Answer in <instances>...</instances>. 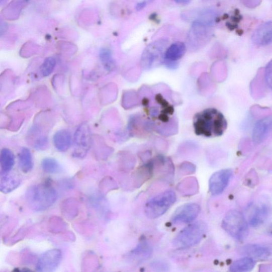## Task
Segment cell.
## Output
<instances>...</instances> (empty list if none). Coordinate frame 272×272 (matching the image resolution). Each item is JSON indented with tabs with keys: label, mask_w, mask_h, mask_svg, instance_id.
Wrapping results in <instances>:
<instances>
[{
	"label": "cell",
	"mask_w": 272,
	"mask_h": 272,
	"mask_svg": "<svg viewBox=\"0 0 272 272\" xmlns=\"http://www.w3.org/2000/svg\"><path fill=\"white\" fill-rule=\"evenodd\" d=\"M193 126L197 135L217 137L224 133L228 123L221 112L217 109L211 108L199 112L195 115Z\"/></svg>",
	"instance_id": "cell-1"
},
{
	"label": "cell",
	"mask_w": 272,
	"mask_h": 272,
	"mask_svg": "<svg viewBox=\"0 0 272 272\" xmlns=\"http://www.w3.org/2000/svg\"><path fill=\"white\" fill-rule=\"evenodd\" d=\"M58 197L54 187L47 182L32 186L26 194L28 204L35 211L49 209L57 201Z\"/></svg>",
	"instance_id": "cell-2"
},
{
	"label": "cell",
	"mask_w": 272,
	"mask_h": 272,
	"mask_svg": "<svg viewBox=\"0 0 272 272\" xmlns=\"http://www.w3.org/2000/svg\"><path fill=\"white\" fill-rule=\"evenodd\" d=\"M208 231V224L203 221H197L185 227L174 238L172 244L177 248H186L198 245Z\"/></svg>",
	"instance_id": "cell-3"
},
{
	"label": "cell",
	"mask_w": 272,
	"mask_h": 272,
	"mask_svg": "<svg viewBox=\"0 0 272 272\" xmlns=\"http://www.w3.org/2000/svg\"><path fill=\"white\" fill-rule=\"evenodd\" d=\"M222 227L229 235L238 241L245 240L249 235L248 222L243 214L237 210H231L225 215Z\"/></svg>",
	"instance_id": "cell-4"
},
{
	"label": "cell",
	"mask_w": 272,
	"mask_h": 272,
	"mask_svg": "<svg viewBox=\"0 0 272 272\" xmlns=\"http://www.w3.org/2000/svg\"><path fill=\"white\" fill-rule=\"evenodd\" d=\"M176 200L175 193L172 191H167L156 195L145 205L147 217L151 219L161 217L175 203Z\"/></svg>",
	"instance_id": "cell-5"
},
{
	"label": "cell",
	"mask_w": 272,
	"mask_h": 272,
	"mask_svg": "<svg viewBox=\"0 0 272 272\" xmlns=\"http://www.w3.org/2000/svg\"><path fill=\"white\" fill-rule=\"evenodd\" d=\"M74 156L78 158L85 156L92 145V134L87 124L80 125L74 134Z\"/></svg>",
	"instance_id": "cell-6"
},
{
	"label": "cell",
	"mask_w": 272,
	"mask_h": 272,
	"mask_svg": "<svg viewBox=\"0 0 272 272\" xmlns=\"http://www.w3.org/2000/svg\"><path fill=\"white\" fill-rule=\"evenodd\" d=\"M62 252L58 249L46 251L37 261V272H53L58 268L62 260Z\"/></svg>",
	"instance_id": "cell-7"
},
{
	"label": "cell",
	"mask_w": 272,
	"mask_h": 272,
	"mask_svg": "<svg viewBox=\"0 0 272 272\" xmlns=\"http://www.w3.org/2000/svg\"><path fill=\"white\" fill-rule=\"evenodd\" d=\"M201 212L200 206L195 203L180 206L174 212L172 221L174 224L189 223L198 217Z\"/></svg>",
	"instance_id": "cell-8"
},
{
	"label": "cell",
	"mask_w": 272,
	"mask_h": 272,
	"mask_svg": "<svg viewBox=\"0 0 272 272\" xmlns=\"http://www.w3.org/2000/svg\"><path fill=\"white\" fill-rule=\"evenodd\" d=\"M233 175L230 168L223 169L215 172L209 180V191L213 196L221 194L228 186Z\"/></svg>",
	"instance_id": "cell-9"
},
{
	"label": "cell",
	"mask_w": 272,
	"mask_h": 272,
	"mask_svg": "<svg viewBox=\"0 0 272 272\" xmlns=\"http://www.w3.org/2000/svg\"><path fill=\"white\" fill-rule=\"evenodd\" d=\"M187 50L186 44L180 41L176 42L168 47L165 50L163 61L169 68L177 67V61L183 58Z\"/></svg>",
	"instance_id": "cell-10"
},
{
	"label": "cell",
	"mask_w": 272,
	"mask_h": 272,
	"mask_svg": "<svg viewBox=\"0 0 272 272\" xmlns=\"http://www.w3.org/2000/svg\"><path fill=\"white\" fill-rule=\"evenodd\" d=\"M165 41L154 42L147 47L142 54V64L145 68H150L159 58L164 57Z\"/></svg>",
	"instance_id": "cell-11"
},
{
	"label": "cell",
	"mask_w": 272,
	"mask_h": 272,
	"mask_svg": "<svg viewBox=\"0 0 272 272\" xmlns=\"http://www.w3.org/2000/svg\"><path fill=\"white\" fill-rule=\"evenodd\" d=\"M272 126L271 116L262 118L257 122L252 132V140L255 144H260L270 134Z\"/></svg>",
	"instance_id": "cell-12"
},
{
	"label": "cell",
	"mask_w": 272,
	"mask_h": 272,
	"mask_svg": "<svg viewBox=\"0 0 272 272\" xmlns=\"http://www.w3.org/2000/svg\"><path fill=\"white\" fill-rule=\"evenodd\" d=\"M21 179L15 172L11 171L0 172V192L10 193L20 186Z\"/></svg>",
	"instance_id": "cell-13"
},
{
	"label": "cell",
	"mask_w": 272,
	"mask_h": 272,
	"mask_svg": "<svg viewBox=\"0 0 272 272\" xmlns=\"http://www.w3.org/2000/svg\"><path fill=\"white\" fill-rule=\"evenodd\" d=\"M244 254L253 259L260 260L268 259L271 256V249L270 247L262 245L253 244L244 246L241 250Z\"/></svg>",
	"instance_id": "cell-14"
},
{
	"label": "cell",
	"mask_w": 272,
	"mask_h": 272,
	"mask_svg": "<svg viewBox=\"0 0 272 272\" xmlns=\"http://www.w3.org/2000/svg\"><path fill=\"white\" fill-rule=\"evenodd\" d=\"M252 42L260 46H267L271 43V22L261 25L252 36Z\"/></svg>",
	"instance_id": "cell-15"
},
{
	"label": "cell",
	"mask_w": 272,
	"mask_h": 272,
	"mask_svg": "<svg viewBox=\"0 0 272 272\" xmlns=\"http://www.w3.org/2000/svg\"><path fill=\"white\" fill-rule=\"evenodd\" d=\"M269 209L267 205L261 204L256 206L249 217V224L253 227H257L263 224L267 219Z\"/></svg>",
	"instance_id": "cell-16"
},
{
	"label": "cell",
	"mask_w": 272,
	"mask_h": 272,
	"mask_svg": "<svg viewBox=\"0 0 272 272\" xmlns=\"http://www.w3.org/2000/svg\"><path fill=\"white\" fill-rule=\"evenodd\" d=\"M71 137L69 131L61 130L56 133L53 137L55 147L60 152H65L69 148Z\"/></svg>",
	"instance_id": "cell-17"
},
{
	"label": "cell",
	"mask_w": 272,
	"mask_h": 272,
	"mask_svg": "<svg viewBox=\"0 0 272 272\" xmlns=\"http://www.w3.org/2000/svg\"><path fill=\"white\" fill-rule=\"evenodd\" d=\"M255 265L254 259L245 257L234 261L230 265L229 272H250Z\"/></svg>",
	"instance_id": "cell-18"
},
{
	"label": "cell",
	"mask_w": 272,
	"mask_h": 272,
	"mask_svg": "<svg viewBox=\"0 0 272 272\" xmlns=\"http://www.w3.org/2000/svg\"><path fill=\"white\" fill-rule=\"evenodd\" d=\"M20 165L21 170L24 173L30 172L33 168L34 163L32 153L30 150L26 147L21 149L20 156H19Z\"/></svg>",
	"instance_id": "cell-19"
},
{
	"label": "cell",
	"mask_w": 272,
	"mask_h": 272,
	"mask_svg": "<svg viewBox=\"0 0 272 272\" xmlns=\"http://www.w3.org/2000/svg\"><path fill=\"white\" fill-rule=\"evenodd\" d=\"M15 162V155L11 150L4 148L0 153V166L3 171H11Z\"/></svg>",
	"instance_id": "cell-20"
},
{
	"label": "cell",
	"mask_w": 272,
	"mask_h": 272,
	"mask_svg": "<svg viewBox=\"0 0 272 272\" xmlns=\"http://www.w3.org/2000/svg\"><path fill=\"white\" fill-rule=\"evenodd\" d=\"M42 166L43 170L49 173H57L60 169L58 162L52 158H44L42 162Z\"/></svg>",
	"instance_id": "cell-21"
},
{
	"label": "cell",
	"mask_w": 272,
	"mask_h": 272,
	"mask_svg": "<svg viewBox=\"0 0 272 272\" xmlns=\"http://www.w3.org/2000/svg\"><path fill=\"white\" fill-rule=\"evenodd\" d=\"M133 252L134 254L137 256L148 258L152 255V248L147 242H142L139 244Z\"/></svg>",
	"instance_id": "cell-22"
},
{
	"label": "cell",
	"mask_w": 272,
	"mask_h": 272,
	"mask_svg": "<svg viewBox=\"0 0 272 272\" xmlns=\"http://www.w3.org/2000/svg\"><path fill=\"white\" fill-rule=\"evenodd\" d=\"M56 65V60L53 57L46 58L41 67V72L44 77L49 76L53 72Z\"/></svg>",
	"instance_id": "cell-23"
},
{
	"label": "cell",
	"mask_w": 272,
	"mask_h": 272,
	"mask_svg": "<svg viewBox=\"0 0 272 272\" xmlns=\"http://www.w3.org/2000/svg\"><path fill=\"white\" fill-rule=\"evenodd\" d=\"M100 58L107 68H110L112 62L111 54L110 51L106 49H103L100 51Z\"/></svg>",
	"instance_id": "cell-24"
},
{
	"label": "cell",
	"mask_w": 272,
	"mask_h": 272,
	"mask_svg": "<svg viewBox=\"0 0 272 272\" xmlns=\"http://www.w3.org/2000/svg\"><path fill=\"white\" fill-rule=\"evenodd\" d=\"M265 78L267 86L271 87V63L270 61L266 65L265 71Z\"/></svg>",
	"instance_id": "cell-25"
},
{
	"label": "cell",
	"mask_w": 272,
	"mask_h": 272,
	"mask_svg": "<svg viewBox=\"0 0 272 272\" xmlns=\"http://www.w3.org/2000/svg\"><path fill=\"white\" fill-rule=\"evenodd\" d=\"M11 272H34L32 269L29 268L23 267V268H15Z\"/></svg>",
	"instance_id": "cell-26"
},
{
	"label": "cell",
	"mask_w": 272,
	"mask_h": 272,
	"mask_svg": "<svg viewBox=\"0 0 272 272\" xmlns=\"http://www.w3.org/2000/svg\"><path fill=\"white\" fill-rule=\"evenodd\" d=\"M147 4L146 2H140L137 4L136 5V10L137 11H139L140 10H142V9H143Z\"/></svg>",
	"instance_id": "cell-27"
},
{
	"label": "cell",
	"mask_w": 272,
	"mask_h": 272,
	"mask_svg": "<svg viewBox=\"0 0 272 272\" xmlns=\"http://www.w3.org/2000/svg\"><path fill=\"white\" fill-rule=\"evenodd\" d=\"M175 3L177 4H179L186 5V4H189V3H190V2L189 1H176Z\"/></svg>",
	"instance_id": "cell-28"
}]
</instances>
